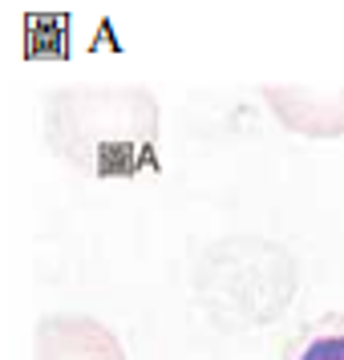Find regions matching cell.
<instances>
[{
    "mask_svg": "<svg viewBox=\"0 0 344 360\" xmlns=\"http://www.w3.org/2000/svg\"><path fill=\"white\" fill-rule=\"evenodd\" d=\"M279 126L304 138H340L344 134V89H304V85H263Z\"/></svg>",
    "mask_w": 344,
    "mask_h": 360,
    "instance_id": "277c9868",
    "label": "cell"
},
{
    "mask_svg": "<svg viewBox=\"0 0 344 360\" xmlns=\"http://www.w3.org/2000/svg\"><path fill=\"white\" fill-rule=\"evenodd\" d=\"M284 360H344V311L308 320L284 344Z\"/></svg>",
    "mask_w": 344,
    "mask_h": 360,
    "instance_id": "5b68a950",
    "label": "cell"
},
{
    "mask_svg": "<svg viewBox=\"0 0 344 360\" xmlns=\"http://www.w3.org/2000/svg\"><path fill=\"white\" fill-rule=\"evenodd\" d=\"M195 295L219 328L272 324L295 295V263L267 239H223L203 251L195 267Z\"/></svg>",
    "mask_w": 344,
    "mask_h": 360,
    "instance_id": "7a4b0ae2",
    "label": "cell"
},
{
    "mask_svg": "<svg viewBox=\"0 0 344 360\" xmlns=\"http://www.w3.org/2000/svg\"><path fill=\"white\" fill-rule=\"evenodd\" d=\"M49 150L89 179L154 174L158 101L142 85H69L45 101Z\"/></svg>",
    "mask_w": 344,
    "mask_h": 360,
    "instance_id": "6da1fadb",
    "label": "cell"
},
{
    "mask_svg": "<svg viewBox=\"0 0 344 360\" xmlns=\"http://www.w3.org/2000/svg\"><path fill=\"white\" fill-rule=\"evenodd\" d=\"M33 360H126V348L94 316H45L37 324Z\"/></svg>",
    "mask_w": 344,
    "mask_h": 360,
    "instance_id": "3957f363",
    "label": "cell"
}]
</instances>
